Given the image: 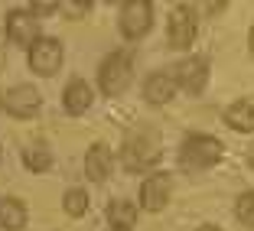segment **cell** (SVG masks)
<instances>
[{"instance_id": "obj_17", "label": "cell", "mask_w": 254, "mask_h": 231, "mask_svg": "<svg viewBox=\"0 0 254 231\" xmlns=\"http://www.w3.org/2000/svg\"><path fill=\"white\" fill-rule=\"evenodd\" d=\"M23 163L30 166L33 173H43V170L53 166V153H49L46 147H26L23 150Z\"/></svg>"}, {"instance_id": "obj_23", "label": "cell", "mask_w": 254, "mask_h": 231, "mask_svg": "<svg viewBox=\"0 0 254 231\" xmlns=\"http://www.w3.org/2000/svg\"><path fill=\"white\" fill-rule=\"evenodd\" d=\"M248 46H251V56H254V26H251V36H248Z\"/></svg>"}, {"instance_id": "obj_9", "label": "cell", "mask_w": 254, "mask_h": 231, "mask_svg": "<svg viewBox=\"0 0 254 231\" xmlns=\"http://www.w3.org/2000/svg\"><path fill=\"white\" fill-rule=\"evenodd\" d=\"M170 189H173V179L166 173H157V176H150L147 182L140 186V205L150 212H160L170 202Z\"/></svg>"}, {"instance_id": "obj_6", "label": "cell", "mask_w": 254, "mask_h": 231, "mask_svg": "<svg viewBox=\"0 0 254 231\" xmlns=\"http://www.w3.org/2000/svg\"><path fill=\"white\" fill-rule=\"evenodd\" d=\"M166 39H170L173 49H186L195 39V16L192 10L183 3V7H173L170 13V26H166Z\"/></svg>"}, {"instance_id": "obj_2", "label": "cell", "mask_w": 254, "mask_h": 231, "mask_svg": "<svg viewBox=\"0 0 254 231\" xmlns=\"http://www.w3.org/2000/svg\"><path fill=\"white\" fill-rule=\"evenodd\" d=\"M130 78H134V59H130V53L121 49V53H111L105 62H101L98 85H101V91H105L108 98H118L121 91H127Z\"/></svg>"}, {"instance_id": "obj_11", "label": "cell", "mask_w": 254, "mask_h": 231, "mask_svg": "<svg viewBox=\"0 0 254 231\" xmlns=\"http://www.w3.org/2000/svg\"><path fill=\"white\" fill-rule=\"evenodd\" d=\"M85 176L91 182H105L111 176V150L105 143H95V147L85 153Z\"/></svg>"}, {"instance_id": "obj_14", "label": "cell", "mask_w": 254, "mask_h": 231, "mask_svg": "<svg viewBox=\"0 0 254 231\" xmlns=\"http://www.w3.org/2000/svg\"><path fill=\"white\" fill-rule=\"evenodd\" d=\"M62 105H65L68 114H85L91 105V88L82 82V78H75V82H68L65 95H62Z\"/></svg>"}, {"instance_id": "obj_13", "label": "cell", "mask_w": 254, "mask_h": 231, "mask_svg": "<svg viewBox=\"0 0 254 231\" xmlns=\"http://www.w3.org/2000/svg\"><path fill=\"white\" fill-rule=\"evenodd\" d=\"M225 124L235 127V130H254V98H241L235 101L228 111H225Z\"/></svg>"}, {"instance_id": "obj_12", "label": "cell", "mask_w": 254, "mask_h": 231, "mask_svg": "<svg viewBox=\"0 0 254 231\" xmlns=\"http://www.w3.org/2000/svg\"><path fill=\"white\" fill-rule=\"evenodd\" d=\"M173 95H176V78H173V72L150 75L147 85H143V98H147L150 105H166Z\"/></svg>"}, {"instance_id": "obj_4", "label": "cell", "mask_w": 254, "mask_h": 231, "mask_svg": "<svg viewBox=\"0 0 254 231\" xmlns=\"http://www.w3.org/2000/svg\"><path fill=\"white\" fill-rule=\"evenodd\" d=\"M59 65H62V43L59 39H46V36H39L36 43L30 46V68L36 75H56L59 72Z\"/></svg>"}, {"instance_id": "obj_21", "label": "cell", "mask_w": 254, "mask_h": 231, "mask_svg": "<svg viewBox=\"0 0 254 231\" xmlns=\"http://www.w3.org/2000/svg\"><path fill=\"white\" fill-rule=\"evenodd\" d=\"M62 10H65V13H72V16H78V13H85V10L91 7V3H59Z\"/></svg>"}, {"instance_id": "obj_26", "label": "cell", "mask_w": 254, "mask_h": 231, "mask_svg": "<svg viewBox=\"0 0 254 231\" xmlns=\"http://www.w3.org/2000/svg\"><path fill=\"white\" fill-rule=\"evenodd\" d=\"M0 105H3V98H0Z\"/></svg>"}, {"instance_id": "obj_3", "label": "cell", "mask_w": 254, "mask_h": 231, "mask_svg": "<svg viewBox=\"0 0 254 231\" xmlns=\"http://www.w3.org/2000/svg\"><path fill=\"white\" fill-rule=\"evenodd\" d=\"M218 157H222V143H218L215 137H205V134H192L180 147V163L186 166V170H192V173L215 166Z\"/></svg>"}, {"instance_id": "obj_22", "label": "cell", "mask_w": 254, "mask_h": 231, "mask_svg": "<svg viewBox=\"0 0 254 231\" xmlns=\"http://www.w3.org/2000/svg\"><path fill=\"white\" fill-rule=\"evenodd\" d=\"M248 163L254 166V143H251V147H248Z\"/></svg>"}, {"instance_id": "obj_15", "label": "cell", "mask_w": 254, "mask_h": 231, "mask_svg": "<svg viewBox=\"0 0 254 231\" xmlns=\"http://www.w3.org/2000/svg\"><path fill=\"white\" fill-rule=\"evenodd\" d=\"M108 222H111L114 231H127L137 222V205L134 202H124V199H114L108 205Z\"/></svg>"}, {"instance_id": "obj_25", "label": "cell", "mask_w": 254, "mask_h": 231, "mask_svg": "<svg viewBox=\"0 0 254 231\" xmlns=\"http://www.w3.org/2000/svg\"><path fill=\"white\" fill-rule=\"evenodd\" d=\"M0 65H3V53H0Z\"/></svg>"}, {"instance_id": "obj_18", "label": "cell", "mask_w": 254, "mask_h": 231, "mask_svg": "<svg viewBox=\"0 0 254 231\" xmlns=\"http://www.w3.org/2000/svg\"><path fill=\"white\" fill-rule=\"evenodd\" d=\"M65 212L72 218H82L85 212H88V195H85L82 189H68L65 192Z\"/></svg>"}, {"instance_id": "obj_5", "label": "cell", "mask_w": 254, "mask_h": 231, "mask_svg": "<svg viewBox=\"0 0 254 231\" xmlns=\"http://www.w3.org/2000/svg\"><path fill=\"white\" fill-rule=\"evenodd\" d=\"M150 23H153V7L147 0H130L121 13V33L127 39H140L150 30Z\"/></svg>"}, {"instance_id": "obj_8", "label": "cell", "mask_w": 254, "mask_h": 231, "mask_svg": "<svg viewBox=\"0 0 254 231\" xmlns=\"http://www.w3.org/2000/svg\"><path fill=\"white\" fill-rule=\"evenodd\" d=\"M173 78H176L180 88L199 95V91L205 88V82H209V62L205 59H186V62H180L176 72H173Z\"/></svg>"}, {"instance_id": "obj_1", "label": "cell", "mask_w": 254, "mask_h": 231, "mask_svg": "<svg viewBox=\"0 0 254 231\" xmlns=\"http://www.w3.org/2000/svg\"><path fill=\"white\" fill-rule=\"evenodd\" d=\"M127 170H150L160 160V130L153 127H137L124 140V153H121Z\"/></svg>"}, {"instance_id": "obj_24", "label": "cell", "mask_w": 254, "mask_h": 231, "mask_svg": "<svg viewBox=\"0 0 254 231\" xmlns=\"http://www.w3.org/2000/svg\"><path fill=\"white\" fill-rule=\"evenodd\" d=\"M199 231H222V228H215V225H205V228H199Z\"/></svg>"}, {"instance_id": "obj_10", "label": "cell", "mask_w": 254, "mask_h": 231, "mask_svg": "<svg viewBox=\"0 0 254 231\" xmlns=\"http://www.w3.org/2000/svg\"><path fill=\"white\" fill-rule=\"evenodd\" d=\"M7 36L13 39L16 46H33L36 43V20H33L30 10H10L7 16Z\"/></svg>"}, {"instance_id": "obj_7", "label": "cell", "mask_w": 254, "mask_h": 231, "mask_svg": "<svg viewBox=\"0 0 254 231\" xmlns=\"http://www.w3.org/2000/svg\"><path fill=\"white\" fill-rule=\"evenodd\" d=\"M39 91L33 88V85H16V88L7 91V98H3V108H7L13 117H33V114L39 111Z\"/></svg>"}, {"instance_id": "obj_19", "label": "cell", "mask_w": 254, "mask_h": 231, "mask_svg": "<svg viewBox=\"0 0 254 231\" xmlns=\"http://www.w3.org/2000/svg\"><path fill=\"white\" fill-rule=\"evenodd\" d=\"M235 215L245 228H254V192H245L238 202H235Z\"/></svg>"}, {"instance_id": "obj_20", "label": "cell", "mask_w": 254, "mask_h": 231, "mask_svg": "<svg viewBox=\"0 0 254 231\" xmlns=\"http://www.w3.org/2000/svg\"><path fill=\"white\" fill-rule=\"evenodd\" d=\"M56 10H59V3H33V7H30V13L46 16V13H56Z\"/></svg>"}, {"instance_id": "obj_16", "label": "cell", "mask_w": 254, "mask_h": 231, "mask_svg": "<svg viewBox=\"0 0 254 231\" xmlns=\"http://www.w3.org/2000/svg\"><path fill=\"white\" fill-rule=\"evenodd\" d=\"M0 225L7 231H20L26 225V209L20 199H3L0 202Z\"/></svg>"}]
</instances>
